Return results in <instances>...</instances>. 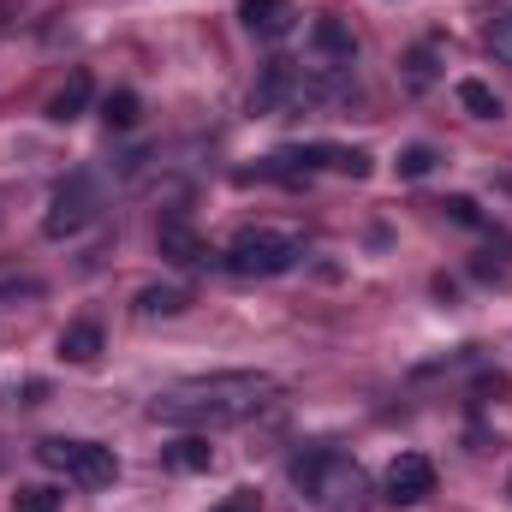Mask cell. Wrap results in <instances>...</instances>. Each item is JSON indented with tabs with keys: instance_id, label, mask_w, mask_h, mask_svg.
<instances>
[{
	"instance_id": "obj_21",
	"label": "cell",
	"mask_w": 512,
	"mask_h": 512,
	"mask_svg": "<svg viewBox=\"0 0 512 512\" xmlns=\"http://www.w3.org/2000/svg\"><path fill=\"white\" fill-rule=\"evenodd\" d=\"M209 512H262V507H256V495H251V489H239V495H227L221 507H209Z\"/></svg>"
},
{
	"instance_id": "obj_4",
	"label": "cell",
	"mask_w": 512,
	"mask_h": 512,
	"mask_svg": "<svg viewBox=\"0 0 512 512\" xmlns=\"http://www.w3.org/2000/svg\"><path fill=\"white\" fill-rule=\"evenodd\" d=\"M298 256H304V239L274 233V227H245V233L221 251V262H227L239 280H274V274H292Z\"/></svg>"
},
{
	"instance_id": "obj_14",
	"label": "cell",
	"mask_w": 512,
	"mask_h": 512,
	"mask_svg": "<svg viewBox=\"0 0 512 512\" xmlns=\"http://www.w3.org/2000/svg\"><path fill=\"white\" fill-rule=\"evenodd\" d=\"M459 108L477 114V120H501V96H495L483 78H459Z\"/></svg>"
},
{
	"instance_id": "obj_12",
	"label": "cell",
	"mask_w": 512,
	"mask_h": 512,
	"mask_svg": "<svg viewBox=\"0 0 512 512\" xmlns=\"http://www.w3.org/2000/svg\"><path fill=\"white\" fill-rule=\"evenodd\" d=\"M167 465H173V471H185V477L209 471V465H215V447H209V435H191V429H185V435L167 447Z\"/></svg>"
},
{
	"instance_id": "obj_15",
	"label": "cell",
	"mask_w": 512,
	"mask_h": 512,
	"mask_svg": "<svg viewBox=\"0 0 512 512\" xmlns=\"http://www.w3.org/2000/svg\"><path fill=\"white\" fill-rule=\"evenodd\" d=\"M102 120H108V131H131V126H137V120H143L137 90H114V96L102 102Z\"/></svg>"
},
{
	"instance_id": "obj_8",
	"label": "cell",
	"mask_w": 512,
	"mask_h": 512,
	"mask_svg": "<svg viewBox=\"0 0 512 512\" xmlns=\"http://www.w3.org/2000/svg\"><path fill=\"white\" fill-rule=\"evenodd\" d=\"M310 48H316V60L334 66V72H346V66L358 60V36H352V24H340V18H316V24H310Z\"/></svg>"
},
{
	"instance_id": "obj_19",
	"label": "cell",
	"mask_w": 512,
	"mask_h": 512,
	"mask_svg": "<svg viewBox=\"0 0 512 512\" xmlns=\"http://www.w3.org/2000/svg\"><path fill=\"white\" fill-rule=\"evenodd\" d=\"M441 209H447V215H453V221H459V227H483V209H477V203H471V197H447V203H441Z\"/></svg>"
},
{
	"instance_id": "obj_16",
	"label": "cell",
	"mask_w": 512,
	"mask_h": 512,
	"mask_svg": "<svg viewBox=\"0 0 512 512\" xmlns=\"http://www.w3.org/2000/svg\"><path fill=\"white\" fill-rule=\"evenodd\" d=\"M429 84H435V48H411V54H405V90L423 96Z\"/></svg>"
},
{
	"instance_id": "obj_7",
	"label": "cell",
	"mask_w": 512,
	"mask_h": 512,
	"mask_svg": "<svg viewBox=\"0 0 512 512\" xmlns=\"http://www.w3.org/2000/svg\"><path fill=\"white\" fill-rule=\"evenodd\" d=\"M155 251L167 268H203L209 262V245H203V233L185 221V215H167L161 227H155Z\"/></svg>"
},
{
	"instance_id": "obj_1",
	"label": "cell",
	"mask_w": 512,
	"mask_h": 512,
	"mask_svg": "<svg viewBox=\"0 0 512 512\" xmlns=\"http://www.w3.org/2000/svg\"><path fill=\"white\" fill-rule=\"evenodd\" d=\"M268 399H274V376H262V370H215V376H191V382L167 387L149 405V417L167 423V429L209 435V429H227V423L256 417Z\"/></svg>"
},
{
	"instance_id": "obj_2",
	"label": "cell",
	"mask_w": 512,
	"mask_h": 512,
	"mask_svg": "<svg viewBox=\"0 0 512 512\" xmlns=\"http://www.w3.org/2000/svg\"><path fill=\"white\" fill-rule=\"evenodd\" d=\"M286 477H292L298 501L310 512H358L364 495H370L358 459H346L340 447H304V453L286 465Z\"/></svg>"
},
{
	"instance_id": "obj_3",
	"label": "cell",
	"mask_w": 512,
	"mask_h": 512,
	"mask_svg": "<svg viewBox=\"0 0 512 512\" xmlns=\"http://www.w3.org/2000/svg\"><path fill=\"white\" fill-rule=\"evenodd\" d=\"M108 209V185L96 173H66L48 197V215H42V233L60 245V239H78L84 227H96Z\"/></svg>"
},
{
	"instance_id": "obj_13",
	"label": "cell",
	"mask_w": 512,
	"mask_h": 512,
	"mask_svg": "<svg viewBox=\"0 0 512 512\" xmlns=\"http://www.w3.org/2000/svg\"><path fill=\"white\" fill-rule=\"evenodd\" d=\"M185 304H191L185 286H143L137 292V316H179Z\"/></svg>"
},
{
	"instance_id": "obj_6",
	"label": "cell",
	"mask_w": 512,
	"mask_h": 512,
	"mask_svg": "<svg viewBox=\"0 0 512 512\" xmlns=\"http://www.w3.org/2000/svg\"><path fill=\"white\" fill-rule=\"evenodd\" d=\"M382 489H387V501H393V507H417V501H429V495H435V465H429L423 453H399V459L387 465Z\"/></svg>"
},
{
	"instance_id": "obj_18",
	"label": "cell",
	"mask_w": 512,
	"mask_h": 512,
	"mask_svg": "<svg viewBox=\"0 0 512 512\" xmlns=\"http://www.w3.org/2000/svg\"><path fill=\"white\" fill-rule=\"evenodd\" d=\"M12 501H18V512H60V489H42L36 483V489H18Z\"/></svg>"
},
{
	"instance_id": "obj_11",
	"label": "cell",
	"mask_w": 512,
	"mask_h": 512,
	"mask_svg": "<svg viewBox=\"0 0 512 512\" xmlns=\"http://www.w3.org/2000/svg\"><path fill=\"white\" fill-rule=\"evenodd\" d=\"M60 358L66 364H96L102 358V322H66V334H60Z\"/></svg>"
},
{
	"instance_id": "obj_22",
	"label": "cell",
	"mask_w": 512,
	"mask_h": 512,
	"mask_svg": "<svg viewBox=\"0 0 512 512\" xmlns=\"http://www.w3.org/2000/svg\"><path fill=\"white\" fill-rule=\"evenodd\" d=\"M507 495H512V483H507Z\"/></svg>"
},
{
	"instance_id": "obj_10",
	"label": "cell",
	"mask_w": 512,
	"mask_h": 512,
	"mask_svg": "<svg viewBox=\"0 0 512 512\" xmlns=\"http://www.w3.org/2000/svg\"><path fill=\"white\" fill-rule=\"evenodd\" d=\"M90 96H96V84H90V72L78 66V72H72V78H66V84H60V90L48 96V120H54V126H66V120H78V114L90 108Z\"/></svg>"
},
{
	"instance_id": "obj_17",
	"label": "cell",
	"mask_w": 512,
	"mask_h": 512,
	"mask_svg": "<svg viewBox=\"0 0 512 512\" xmlns=\"http://www.w3.org/2000/svg\"><path fill=\"white\" fill-rule=\"evenodd\" d=\"M435 161H441V155H435L429 143H411V149L399 155V179H429V173H435Z\"/></svg>"
},
{
	"instance_id": "obj_9",
	"label": "cell",
	"mask_w": 512,
	"mask_h": 512,
	"mask_svg": "<svg viewBox=\"0 0 512 512\" xmlns=\"http://www.w3.org/2000/svg\"><path fill=\"white\" fill-rule=\"evenodd\" d=\"M239 18H245V30L262 36V42H280L286 30H292V0H239Z\"/></svg>"
},
{
	"instance_id": "obj_5",
	"label": "cell",
	"mask_w": 512,
	"mask_h": 512,
	"mask_svg": "<svg viewBox=\"0 0 512 512\" xmlns=\"http://www.w3.org/2000/svg\"><path fill=\"white\" fill-rule=\"evenodd\" d=\"M36 459H42L54 477L78 483V489H114V477H120V459H114V447H102V441H66V435H54V441L36 447Z\"/></svg>"
},
{
	"instance_id": "obj_20",
	"label": "cell",
	"mask_w": 512,
	"mask_h": 512,
	"mask_svg": "<svg viewBox=\"0 0 512 512\" xmlns=\"http://www.w3.org/2000/svg\"><path fill=\"white\" fill-rule=\"evenodd\" d=\"M489 48H495L501 60H512V18H495V24H489Z\"/></svg>"
}]
</instances>
